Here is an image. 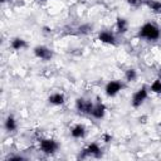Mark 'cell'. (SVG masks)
<instances>
[{
    "label": "cell",
    "mask_w": 161,
    "mask_h": 161,
    "mask_svg": "<svg viewBox=\"0 0 161 161\" xmlns=\"http://www.w3.org/2000/svg\"><path fill=\"white\" fill-rule=\"evenodd\" d=\"M137 36L141 38V39H145L147 42H156L161 36V30L156 24L148 21V23H145L140 28V30L137 33Z\"/></svg>",
    "instance_id": "1"
},
{
    "label": "cell",
    "mask_w": 161,
    "mask_h": 161,
    "mask_svg": "<svg viewBox=\"0 0 161 161\" xmlns=\"http://www.w3.org/2000/svg\"><path fill=\"white\" fill-rule=\"evenodd\" d=\"M39 148L44 155L50 156V155H54L58 151L59 143L54 138H42L39 141Z\"/></svg>",
    "instance_id": "2"
},
{
    "label": "cell",
    "mask_w": 161,
    "mask_h": 161,
    "mask_svg": "<svg viewBox=\"0 0 161 161\" xmlns=\"http://www.w3.org/2000/svg\"><path fill=\"white\" fill-rule=\"evenodd\" d=\"M147 97H148V89H147L146 86H142L141 88H138V89L133 93V96H132V98H131V104H132V107L138 108L141 104H143V102L147 99Z\"/></svg>",
    "instance_id": "3"
},
{
    "label": "cell",
    "mask_w": 161,
    "mask_h": 161,
    "mask_svg": "<svg viewBox=\"0 0 161 161\" xmlns=\"http://www.w3.org/2000/svg\"><path fill=\"white\" fill-rule=\"evenodd\" d=\"M102 156V150L99 147L98 143L92 142L89 143L87 147H84L82 150V153L79 155L80 158H87V157H94V158H99Z\"/></svg>",
    "instance_id": "4"
},
{
    "label": "cell",
    "mask_w": 161,
    "mask_h": 161,
    "mask_svg": "<svg viewBox=\"0 0 161 161\" xmlns=\"http://www.w3.org/2000/svg\"><path fill=\"white\" fill-rule=\"evenodd\" d=\"M123 89V83L121 80H109L104 87V93L107 97H114Z\"/></svg>",
    "instance_id": "5"
},
{
    "label": "cell",
    "mask_w": 161,
    "mask_h": 161,
    "mask_svg": "<svg viewBox=\"0 0 161 161\" xmlns=\"http://www.w3.org/2000/svg\"><path fill=\"white\" fill-rule=\"evenodd\" d=\"M93 104L94 103H92L89 99H86V98H77L75 99V108L79 113H83V114H91Z\"/></svg>",
    "instance_id": "6"
},
{
    "label": "cell",
    "mask_w": 161,
    "mask_h": 161,
    "mask_svg": "<svg viewBox=\"0 0 161 161\" xmlns=\"http://www.w3.org/2000/svg\"><path fill=\"white\" fill-rule=\"evenodd\" d=\"M33 52H34V55L42 60H50L53 57V52L48 47H44V45H36L33 49Z\"/></svg>",
    "instance_id": "7"
},
{
    "label": "cell",
    "mask_w": 161,
    "mask_h": 161,
    "mask_svg": "<svg viewBox=\"0 0 161 161\" xmlns=\"http://www.w3.org/2000/svg\"><path fill=\"white\" fill-rule=\"evenodd\" d=\"M98 40L101 43H104V44H108V45H116L117 44V39H116L114 33H112L109 30H102V31H99Z\"/></svg>",
    "instance_id": "8"
},
{
    "label": "cell",
    "mask_w": 161,
    "mask_h": 161,
    "mask_svg": "<svg viewBox=\"0 0 161 161\" xmlns=\"http://www.w3.org/2000/svg\"><path fill=\"white\" fill-rule=\"evenodd\" d=\"M106 111H107L106 106L102 102H97V103L93 104V108L91 111V116L96 119H102L106 114Z\"/></svg>",
    "instance_id": "9"
},
{
    "label": "cell",
    "mask_w": 161,
    "mask_h": 161,
    "mask_svg": "<svg viewBox=\"0 0 161 161\" xmlns=\"http://www.w3.org/2000/svg\"><path fill=\"white\" fill-rule=\"evenodd\" d=\"M48 102H49L50 104H53V106H62V104H64V102H65V97H64V94L60 93V92H54V93H52V94L48 97Z\"/></svg>",
    "instance_id": "10"
},
{
    "label": "cell",
    "mask_w": 161,
    "mask_h": 161,
    "mask_svg": "<svg viewBox=\"0 0 161 161\" xmlns=\"http://www.w3.org/2000/svg\"><path fill=\"white\" fill-rule=\"evenodd\" d=\"M70 136L73 138H83L86 136V127L82 123H77L70 130Z\"/></svg>",
    "instance_id": "11"
},
{
    "label": "cell",
    "mask_w": 161,
    "mask_h": 161,
    "mask_svg": "<svg viewBox=\"0 0 161 161\" xmlns=\"http://www.w3.org/2000/svg\"><path fill=\"white\" fill-rule=\"evenodd\" d=\"M143 4L155 14H161V0H145Z\"/></svg>",
    "instance_id": "12"
},
{
    "label": "cell",
    "mask_w": 161,
    "mask_h": 161,
    "mask_svg": "<svg viewBox=\"0 0 161 161\" xmlns=\"http://www.w3.org/2000/svg\"><path fill=\"white\" fill-rule=\"evenodd\" d=\"M116 29H117L118 34H125L128 30V21H127V19H125L122 16H118L117 20H116Z\"/></svg>",
    "instance_id": "13"
},
{
    "label": "cell",
    "mask_w": 161,
    "mask_h": 161,
    "mask_svg": "<svg viewBox=\"0 0 161 161\" xmlns=\"http://www.w3.org/2000/svg\"><path fill=\"white\" fill-rule=\"evenodd\" d=\"M4 128H5L8 132H14V131L18 128L16 119H15L13 116H8V117L5 118V122H4Z\"/></svg>",
    "instance_id": "14"
},
{
    "label": "cell",
    "mask_w": 161,
    "mask_h": 161,
    "mask_svg": "<svg viewBox=\"0 0 161 161\" xmlns=\"http://www.w3.org/2000/svg\"><path fill=\"white\" fill-rule=\"evenodd\" d=\"M10 47L14 50H21V49L26 48V42L23 38H14L11 40V43H10Z\"/></svg>",
    "instance_id": "15"
},
{
    "label": "cell",
    "mask_w": 161,
    "mask_h": 161,
    "mask_svg": "<svg viewBox=\"0 0 161 161\" xmlns=\"http://www.w3.org/2000/svg\"><path fill=\"white\" fill-rule=\"evenodd\" d=\"M137 77H138L137 70H136V69H133V68L127 69V70H126V73H125V78H126V80H127V82H135V80L137 79Z\"/></svg>",
    "instance_id": "16"
},
{
    "label": "cell",
    "mask_w": 161,
    "mask_h": 161,
    "mask_svg": "<svg viewBox=\"0 0 161 161\" xmlns=\"http://www.w3.org/2000/svg\"><path fill=\"white\" fill-rule=\"evenodd\" d=\"M150 91L152 93H156V94H161V78H156L151 86H150Z\"/></svg>",
    "instance_id": "17"
},
{
    "label": "cell",
    "mask_w": 161,
    "mask_h": 161,
    "mask_svg": "<svg viewBox=\"0 0 161 161\" xmlns=\"http://www.w3.org/2000/svg\"><path fill=\"white\" fill-rule=\"evenodd\" d=\"M126 1L131 8H140L143 4V0H126Z\"/></svg>",
    "instance_id": "18"
},
{
    "label": "cell",
    "mask_w": 161,
    "mask_h": 161,
    "mask_svg": "<svg viewBox=\"0 0 161 161\" xmlns=\"http://www.w3.org/2000/svg\"><path fill=\"white\" fill-rule=\"evenodd\" d=\"M91 26L89 25H83V26H80L79 28V33H82V34H87V33H89L91 31Z\"/></svg>",
    "instance_id": "19"
},
{
    "label": "cell",
    "mask_w": 161,
    "mask_h": 161,
    "mask_svg": "<svg viewBox=\"0 0 161 161\" xmlns=\"http://www.w3.org/2000/svg\"><path fill=\"white\" fill-rule=\"evenodd\" d=\"M8 160H10V161H14V160H18V161H21V160H25L23 156H10Z\"/></svg>",
    "instance_id": "20"
},
{
    "label": "cell",
    "mask_w": 161,
    "mask_h": 161,
    "mask_svg": "<svg viewBox=\"0 0 161 161\" xmlns=\"http://www.w3.org/2000/svg\"><path fill=\"white\" fill-rule=\"evenodd\" d=\"M103 138H104V142H109V141L112 140V136H111V135H107V133H106V135L103 136Z\"/></svg>",
    "instance_id": "21"
},
{
    "label": "cell",
    "mask_w": 161,
    "mask_h": 161,
    "mask_svg": "<svg viewBox=\"0 0 161 161\" xmlns=\"http://www.w3.org/2000/svg\"><path fill=\"white\" fill-rule=\"evenodd\" d=\"M0 1H1V3H5V1H8V0H0Z\"/></svg>",
    "instance_id": "22"
},
{
    "label": "cell",
    "mask_w": 161,
    "mask_h": 161,
    "mask_svg": "<svg viewBox=\"0 0 161 161\" xmlns=\"http://www.w3.org/2000/svg\"><path fill=\"white\" fill-rule=\"evenodd\" d=\"M43 1H47V0H43Z\"/></svg>",
    "instance_id": "23"
}]
</instances>
